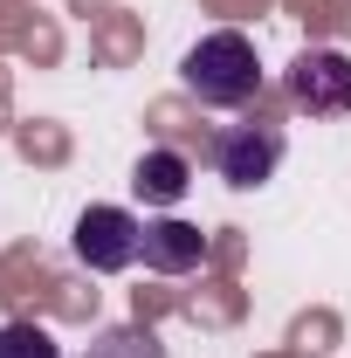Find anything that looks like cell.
<instances>
[{
	"label": "cell",
	"mask_w": 351,
	"mask_h": 358,
	"mask_svg": "<svg viewBox=\"0 0 351 358\" xmlns=\"http://www.w3.org/2000/svg\"><path fill=\"white\" fill-rule=\"evenodd\" d=\"M0 358H62V345L42 324H0Z\"/></svg>",
	"instance_id": "obj_8"
},
{
	"label": "cell",
	"mask_w": 351,
	"mask_h": 358,
	"mask_svg": "<svg viewBox=\"0 0 351 358\" xmlns=\"http://www.w3.org/2000/svg\"><path fill=\"white\" fill-rule=\"evenodd\" d=\"M186 186H193V166L179 159L173 145H152V152L131 166V193L145 200V207H179Z\"/></svg>",
	"instance_id": "obj_6"
},
{
	"label": "cell",
	"mask_w": 351,
	"mask_h": 358,
	"mask_svg": "<svg viewBox=\"0 0 351 358\" xmlns=\"http://www.w3.org/2000/svg\"><path fill=\"white\" fill-rule=\"evenodd\" d=\"M138 262L152 268V275H193V268L207 262V234L193 221H179V214L145 221V255H138Z\"/></svg>",
	"instance_id": "obj_5"
},
{
	"label": "cell",
	"mask_w": 351,
	"mask_h": 358,
	"mask_svg": "<svg viewBox=\"0 0 351 358\" xmlns=\"http://www.w3.org/2000/svg\"><path fill=\"white\" fill-rule=\"evenodd\" d=\"M179 90L200 96L207 110H241L262 96V62H255V42L241 28H214L179 55Z\"/></svg>",
	"instance_id": "obj_1"
},
{
	"label": "cell",
	"mask_w": 351,
	"mask_h": 358,
	"mask_svg": "<svg viewBox=\"0 0 351 358\" xmlns=\"http://www.w3.org/2000/svg\"><path fill=\"white\" fill-rule=\"evenodd\" d=\"M69 255L89 268V275H117L145 255V221L131 207H83L76 227H69Z\"/></svg>",
	"instance_id": "obj_2"
},
{
	"label": "cell",
	"mask_w": 351,
	"mask_h": 358,
	"mask_svg": "<svg viewBox=\"0 0 351 358\" xmlns=\"http://www.w3.org/2000/svg\"><path fill=\"white\" fill-rule=\"evenodd\" d=\"M282 152H289L282 124H268V117H241V124H227V131L214 138V173L227 179L234 193H255V186L275 179Z\"/></svg>",
	"instance_id": "obj_3"
},
{
	"label": "cell",
	"mask_w": 351,
	"mask_h": 358,
	"mask_svg": "<svg viewBox=\"0 0 351 358\" xmlns=\"http://www.w3.org/2000/svg\"><path fill=\"white\" fill-rule=\"evenodd\" d=\"M76 358H166V345H159L152 324H103Z\"/></svg>",
	"instance_id": "obj_7"
},
{
	"label": "cell",
	"mask_w": 351,
	"mask_h": 358,
	"mask_svg": "<svg viewBox=\"0 0 351 358\" xmlns=\"http://www.w3.org/2000/svg\"><path fill=\"white\" fill-rule=\"evenodd\" d=\"M289 103L310 110V117H351V55L345 48H303L296 62H289Z\"/></svg>",
	"instance_id": "obj_4"
}]
</instances>
